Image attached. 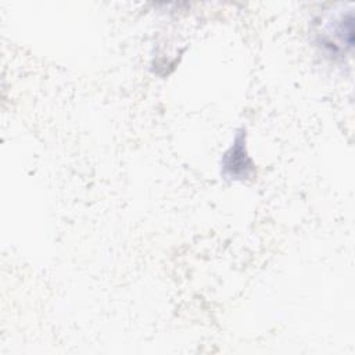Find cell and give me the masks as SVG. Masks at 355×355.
Masks as SVG:
<instances>
[{"label":"cell","instance_id":"1","mask_svg":"<svg viewBox=\"0 0 355 355\" xmlns=\"http://www.w3.org/2000/svg\"><path fill=\"white\" fill-rule=\"evenodd\" d=\"M244 133L243 129L237 132L232 147L222 157V175L226 179L245 180L254 172L252 162L247 155Z\"/></svg>","mask_w":355,"mask_h":355}]
</instances>
